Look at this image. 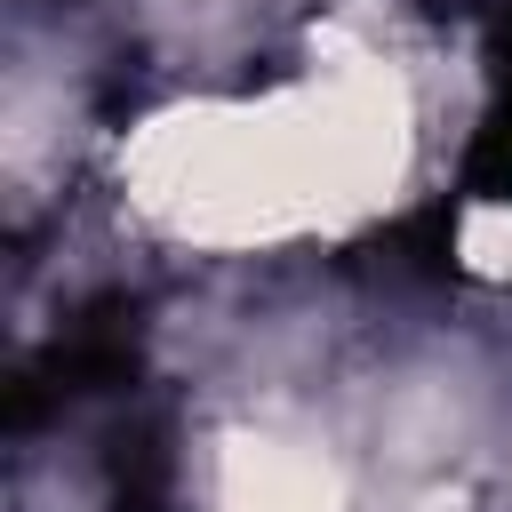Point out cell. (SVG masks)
I'll list each match as a JSON object with an SVG mask.
<instances>
[{"label":"cell","instance_id":"obj_2","mask_svg":"<svg viewBox=\"0 0 512 512\" xmlns=\"http://www.w3.org/2000/svg\"><path fill=\"white\" fill-rule=\"evenodd\" d=\"M344 488L336 472L296 448V440H264V432H240L224 440V464H216V512H336Z\"/></svg>","mask_w":512,"mask_h":512},{"label":"cell","instance_id":"obj_1","mask_svg":"<svg viewBox=\"0 0 512 512\" xmlns=\"http://www.w3.org/2000/svg\"><path fill=\"white\" fill-rule=\"evenodd\" d=\"M408 104L384 64H344L272 104L168 112L128 152L136 200L192 240H272L400 184Z\"/></svg>","mask_w":512,"mask_h":512},{"label":"cell","instance_id":"obj_3","mask_svg":"<svg viewBox=\"0 0 512 512\" xmlns=\"http://www.w3.org/2000/svg\"><path fill=\"white\" fill-rule=\"evenodd\" d=\"M464 248H472V264H488V272H512V208H480V216L464 224Z\"/></svg>","mask_w":512,"mask_h":512}]
</instances>
